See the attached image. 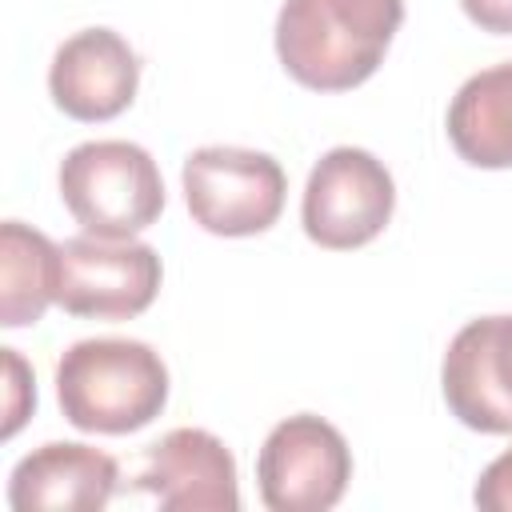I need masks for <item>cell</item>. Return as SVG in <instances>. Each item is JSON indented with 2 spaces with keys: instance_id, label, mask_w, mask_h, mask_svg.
I'll return each instance as SVG.
<instances>
[{
  "instance_id": "cell-9",
  "label": "cell",
  "mask_w": 512,
  "mask_h": 512,
  "mask_svg": "<svg viewBox=\"0 0 512 512\" xmlns=\"http://www.w3.org/2000/svg\"><path fill=\"white\" fill-rule=\"evenodd\" d=\"M136 488L168 512H236V460L220 436L204 428H172L148 452L136 472Z\"/></svg>"
},
{
  "instance_id": "cell-11",
  "label": "cell",
  "mask_w": 512,
  "mask_h": 512,
  "mask_svg": "<svg viewBox=\"0 0 512 512\" xmlns=\"http://www.w3.org/2000/svg\"><path fill=\"white\" fill-rule=\"evenodd\" d=\"M120 468L108 452L92 444L52 440L28 452L8 476V504L16 512H92L104 508L116 492Z\"/></svg>"
},
{
  "instance_id": "cell-13",
  "label": "cell",
  "mask_w": 512,
  "mask_h": 512,
  "mask_svg": "<svg viewBox=\"0 0 512 512\" xmlns=\"http://www.w3.org/2000/svg\"><path fill=\"white\" fill-rule=\"evenodd\" d=\"M0 264H4V304L0 324L4 328H28L44 316V308L56 300V276H60V244H52L44 232L4 220L0 224Z\"/></svg>"
},
{
  "instance_id": "cell-10",
  "label": "cell",
  "mask_w": 512,
  "mask_h": 512,
  "mask_svg": "<svg viewBox=\"0 0 512 512\" xmlns=\"http://www.w3.org/2000/svg\"><path fill=\"white\" fill-rule=\"evenodd\" d=\"M136 84L140 60L112 28H84L68 36L48 68V92L56 108L84 124L120 116L136 100Z\"/></svg>"
},
{
  "instance_id": "cell-3",
  "label": "cell",
  "mask_w": 512,
  "mask_h": 512,
  "mask_svg": "<svg viewBox=\"0 0 512 512\" xmlns=\"http://www.w3.org/2000/svg\"><path fill=\"white\" fill-rule=\"evenodd\" d=\"M60 200L84 232L128 240L160 220L164 176L132 140H88L60 160Z\"/></svg>"
},
{
  "instance_id": "cell-8",
  "label": "cell",
  "mask_w": 512,
  "mask_h": 512,
  "mask_svg": "<svg viewBox=\"0 0 512 512\" xmlns=\"http://www.w3.org/2000/svg\"><path fill=\"white\" fill-rule=\"evenodd\" d=\"M440 384L464 428L488 436L512 432V316L468 320L444 352Z\"/></svg>"
},
{
  "instance_id": "cell-6",
  "label": "cell",
  "mask_w": 512,
  "mask_h": 512,
  "mask_svg": "<svg viewBox=\"0 0 512 512\" xmlns=\"http://www.w3.org/2000/svg\"><path fill=\"white\" fill-rule=\"evenodd\" d=\"M160 276L152 244L84 232L60 244L56 304L84 320H132L156 300Z\"/></svg>"
},
{
  "instance_id": "cell-7",
  "label": "cell",
  "mask_w": 512,
  "mask_h": 512,
  "mask_svg": "<svg viewBox=\"0 0 512 512\" xmlns=\"http://www.w3.org/2000/svg\"><path fill=\"white\" fill-rule=\"evenodd\" d=\"M260 500L272 512H324L352 480V452L340 428L300 412L280 420L256 456Z\"/></svg>"
},
{
  "instance_id": "cell-5",
  "label": "cell",
  "mask_w": 512,
  "mask_h": 512,
  "mask_svg": "<svg viewBox=\"0 0 512 512\" xmlns=\"http://www.w3.org/2000/svg\"><path fill=\"white\" fill-rule=\"evenodd\" d=\"M396 208V184L388 168L352 144H340L316 160L304 184L300 220L312 244L348 252L384 232Z\"/></svg>"
},
{
  "instance_id": "cell-2",
  "label": "cell",
  "mask_w": 512,
  "mask_h": 512,
  "mask_svg": "<svg viewBox=\"0 0 512 512\" xmlns=\"http://www.w3.org/2000/svg\"><path fill=\"white\" fill-rule=\"evenodd\" d=\"M56 396L72 428L124 436L164 412L168 368L144 340H76L56 364Z\"/></svg>"
},
{
  "instance_id": "cell-12",
  "label": "cell",
  "mask_w": 512,
  "mask_h": 512,
  "mask_svg": "<svg viewBox=\"0 0 512 512\" xmlns=\"http://www.w3.org/2000/svg\"><path fill=\"white\" fill-rule=\"evenodd\" d=\"M448 140L476 168H512V60L460 84L448 104Z\"/></svg>"
},
{
  "instance_id": "cell-14",
  "label": "cell",
  "mask_w": 512,
  "mask_h": 512,
  "mask_svg": "<svg viewBox=\"0 0 512 512\" xmlns=\"http://www.w3.org/2000/svg\"><path fill=\"white\" fill-rule=\"evenodd\" d=\"M476 508L484 512H512V448L500 452L476 480V492H472Z\"/></svg>"
},
{
  "instance_id": "cell-4",
  "label": "cell",
  "mask_w": 512,
  "mask_h": 512,
  "mask_svg": "<svg viewBox=\"0 0 512 512\" xmlns=\"http://www.w3.org/2000/svg\"><path fill=\"white\" fill-rule=\"evenodd\" d=\"M180 180L192 220L212 236H256L284 212V168L256 148H196L184 160Z\"/></svg>"
},
{
  "instance_id": "cell-15",
  "label": "cell",
  "mask_w": 512,
  "mask_h": 512,
  "mask_svg": "<svg viewBox=\"0 0 512 512\" xmlns=\"http://www.w3.org/2000/svg\"><path fill=\"white\" fill-rule=\"evenodd\" d=\"M464 16L492 36H512V0H460Z\"/></svg>"
},
{
  "instance_id": "cell-1",
  "label": "cell",
  "mask_w": 512,
  "mask_h": 512,
  "mask_svg": "<svg viewBox=\"0 0 512 512\" xmlns=\"http://www.w3.org/2000/svg\"><path fill=\"white\" fill-rule=\"evenodd\" d=\"M400 20L404 0H284L276 56L296 84L348 92L380 68Z\"/></svg>"
}]
</instances>
